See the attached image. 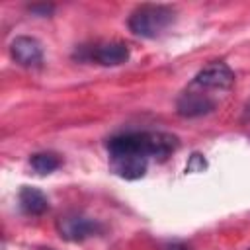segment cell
Returning a JSON list of instances; mask_svg holds the SVG:
<instances>
[{"label":"cell","instance_id":"cell-1","mask_svg":"<svg viewBox=\"0 0 250 250\" xmlns=\"http://www.w3.org/2000/svg\"><path fill=\"white\" fill-rule=\"evenodd\" d=\"M174 8L166 4H143L135 8L129 16V29L146 39H154L162 35L174 23Z\"/></svg>","mask_w":250,"mask_h":250},{"label":"cell","instance_id":"cell-2","mask_svg":"<svg viewBox=\"0 0 250 250\" xmlns=\"http://www.w3.org/2000/svg\"><path fill=\"white\" fill-rule=\"evenodd\" d=\"M102 230V225L90 217L78 215V213H68L57 219V232L70 242H80L86 240Z\"/></svg>","mask_w":250,"mask_h":250},{"label":"cell","instance_id":"cell-3","mask_svg":"<svg viewBox=\"0 0 250 250\" xmlns=\"http://www.w3.org/2000/svg\"><path fill=\"white\" fill-rule=\"evenodd\" d=\"M111 170L125 180H139L146 174L148 158L135 150H111L109 152Z\"/></svg>","mask_w":250,"mask_h":250},{"label":"cell","instance_id":"cell-4","mask_svg":"<svg viewBox=\"0 0 250 250\" xmlns=\"http://www.w3.org/2000/svg\"><path fill=\"white\" fill-rule=\"evenodd\" d=\"M193 84L205 90H229L234 84V72L230 70V66L227 62L215 61L209 62L207 66H203L195 78Z\"/></svg>","mask_w":250,"mask_h":250},{"label":"cell","instance_id":"cell-5","mask_svg":"<svg viewBox=\"0 0 250 250\" xmlns=\"http://www.w3.org/2000/svg\"><path fill=\"white\" fill-rule=\"evenodd\" d=\"M12 59L21 66H39L43 62V47L35 37L20 35L10 43Z\"/></svg>","mask_w":250,"mask_h":250},{"label":"cell","instance_id":"cell-6","mask_svg":"<svg viewBox=\"0 0 250 250\" xmlns=\"http://www.w3.org/2000/svg\"><path fill=\"white\" fill-rule=\"evenodd\" d=\"M217 107V102L203 92H184L176 102V111L182 117H201L211 113Z\"/></svg>","mask_w":250,"mask_h":250},{"label":"cell","instance_id":"cell-7","mask_svg":"<svg viewBox=\"0 0 250 250\" xmlns=\"http://www.w3.org/2000/svg\"><path fill=\"white\" fill-rule=\"evenodd\" d=\"M143 141H145L146 156L158 158V160L168 158L180 146L178 137L172 133H164V131H143Z\"/></svg>","mask_w":250,"mask_h":250},{"label":"cell","instance_id":"cell-8","mask_svg":"<svg viewBox=\"0 0 250 250\" xmlns=\"http://www.w3.org/2000/svg\"><path fill=\"white\" fill-rule=\"evenodd\" d=\"M90 57L104 64V66H119L129 61V47L121 41H109V43H100L92 49Z\"/></svg>","mask_w":250,"mask_h":250},{"label":"cell","instance_id":"cell-9","mask_svg":"<svg viewBox=\"0 0 250 250\" xmlns=\"http://www.w3.org/2000/svg\"><path fill=\"white\" fill-rule=\"evenodd\" d=\"M20 207L23 213L27 215H43L47 209H49V199L47 195L37 189V188H31V186H23L20 189Z\"/></svg>","mask_w":250,"mask_h":250},{"label":"cell","instance_id":"cell-10","mask_svg":"<svg viewBox=\"0 0 250 250\" xmlns=\"http://www.w3.org/2000/svg\"><path fill=\"white\" fill-rule=\"evenodd\" d=\"M29 162L37 174H51L61 166V158L55 152H37L29 158Z\"/></svg>","mask_w":250,"mask_h":250},{"label":"cell","instance_id":"cell-11","mask_svg":"<svg viewBox=\"0 0 250 250\" xmlns=\"http://www.w3.org/2000/svg\"><path fill=\"white\" fill-rule=\"evenodd\" d=\"M55 10L53 4H31L29 6V12L31 14H37V16H51Z\"/></svg>","mask_w":250,"mask_h":250},{"label":"cell","instance_id":"cell-12","mask_svg":"<svg viewBox=\"0 0 250 250\" xmlns=\"http://www.w3.org/2000/svg\"><path fill=\"white\" fill-rule=\"evenodd\" d=\"M166 250H191V248L184 242H172L170 246H166Z\"/></svg>","mask_w":250,"mask_h":250},{"label":"cell","instance_id":"cell-13","mask_svg":"<svg viewBox=\"0 0 250 250\" xmlns=\"http://www.w3.org/2000/svg\"><path fill=\"white\" fill-rule=\"evenodd\" d=\"M242 121H250V100L246 102L244 105V111H242Z\"/></svg>","mask_w":250,"mask_h":250},{"label":"cell","instance_id":"cell-14","mask_svg":"<svg viewBox=\"0 0 250 250\" xmlns=\"http://www.w3.org/2000/svg\"><path fill=\"white\" fill-rule=\"evenodd\" d=\"M43 250H53V248H43Z\"/></svg>","mask_w":250,"mask_h":250}]
</instances>
